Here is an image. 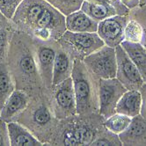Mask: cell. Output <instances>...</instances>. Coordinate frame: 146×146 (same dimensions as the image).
I'll list each match as a JSON object with an SVG mask.
<instances>
[{
    "label": "cell",
    "instance_id": "6da1fadb",
    "mask_svg": "<svg viewBox=\"0 0 146 146\" xmlns=\"http://www.w3.org/2000/svg\"><path fill=\"white\" fill-rule=\"evenodd\" d=\"M6 62L15 81L16 89L25 91L30 97L37 96L46 90L39 73L31 35L14 31Z\"/></svg>",
    "mask_w": 146,
    "mask_h": 146
},
{
    "label": "cell",
    "instance_id": "7a4b0ae2",
    "mask_svg": "<svg viewBox=\"0 0 146 146\" xmlns=\"http://www.w3.org/2000/svg\"><path fill=\"white\" fill-rule=\"evenodd\" d=\"M43 145H50L59 120L51 109L47 89L40 94L31 97L27 108L17 119Z\"/></svg>",
    "mask_w": 146,
    "mask_h": 146
},
{
    "label": "cell",
    "instance_id": "3957f363",
    "mask_svg": "<svg viewBox=\"0 0 146 146\" xmlns=\"http://www.w3.org/2000/svg\"><path fill=\"white\" fill-rule=\"evenodd\" d=\"M103 121L100 113L59 120L50 145H91Z\"/></svg>",
    "mask_w": 146,
    "mask_h": 146
},
{
    "label": "cell",
    "instance_id": "277c9868",
    "mask_svg": "<svg viewBox=\"0 0 146 146\" xmlns=\"http://www.w3.org/2000/svg\"><path fill=\"white\" fill-rule=\"evenodd\" d=\"M77 103V114L99 113V79L87 69L83 61L75 59L71 74Z\"/></svg>",
    "mask_w": 146,
    "mask_h": 146
},
{
    "label": "cell",
    "instance_id": "5b68a950",
    "mask_svg": "<svg viewBox=\"0 0 146 146\" xmlns=\"http://www.w3.org/2000/svg\"><path fill=\"white\" fill-rule=\"evenodd\" d=\"M57 42L73 59L81 61L105 45L97 32L74 33L68 30L58 39Z\"/></svg>",
    "mask_w": 146,
    "mask_h": 146
},
{
    "label": "cell",
    "instance_id": "8992f818",
    "mask_svg": "<svg viewBox=\"0 0 146 146\" xmlns=\"http://www.w3.org/2000/svg\"><path fill=\"white\" fill-rule=\"evenodd\" d=\"M47 95L54 115L58 120L77 114V103L71 77L47 89Z\"/></svg>",
    "mask_w": 146,
    "mask_h": 146
},
{
    "label": "cell",
    "instance_id": "52a82bcc",
    "mask_svg": "<svg viewBox=\"0 0 146 146\" xmlns=\"http://www.w3.org/2000/svg\"><path fill=\"white\" fill-rule=\"evenodd\" d=\"M66 30V17L47 2L31 36L41 40L57 41Z\"/></svg>",
    "mask_w": 146,
    "mask_h": 146
},
{
    "label": "cell",
    "instance_id": "ba28073f",
    "mask_svg": "<svg viewBox=\"0 0 146 146\" xmlns=\"http://www.w3.org/2000/svg\"><path fill=\"white\" fill-rule=\"evenodd\" d=\"M83 62L98 79L116 78L117 61L115 48L104 45L87 56Z\"/></svg>",
    "mask_w": 146,
    "mask_h": 146
},
{
    "label": "cell",
    "instance_id": "9c48e42d",
    "mask_svg": "<svg viewBox=\"0 0 146 146\" xmlns=\"http://www.w3.org/2000/svg\"><path fill=\"white\" fill-rule=\"evenodd\" d=\"M35 59L40 76L46 89L52 87L53 67L58 42L56 40H41L33 37Z\"/></svg>",
    "mask_w": 146,
    "mask_h": 146
},
{
    "label": "cell",
    "instance_id": "30bf717a",
    "mask_svg": "<svg viewBox=\"0 0 146 146\" xmlns=\"http://www.w3.org/2000/svg\"><path fill=\"white\" fill-rule=\"evenodd\" d=\"M126 91L127 89L116 78L99 79V113L104 119L115 113L117 103Z\"/></svg>",
    "mask_w": 146,
    "mask_h": 146
},
{
    "label": "cell",
    "instance_id": "8fae6325",
    "mask_svg": "<svg viewBox=\"0 0 146 146\" xmlns=\"http://www.w3.org/2000/svg\"><path fill=\"white\" fill-rule=\"evenodd\" d=\"M46 5V0H23L11 19L15 30L31 35Z\"/></svg>",
    "mask_w": 146,
    "mask_h": 146
},
{
    "label": "cell",
    "instance_id": "7c38bea8",
    "mask_svg": "<svg viewBox=\"0 0 146 146\" xmlns=\"http://www.w3.org/2000/svg\"><path fill=\"white\" fill-rule=\"evenodd\" d=\"M117 70L116 78L127 90H140L144 80L127 52L119 45L115 47Z\"/></svg>",
    "mask_w": 146,
    "mask_h": 146
},
{
    "label": "cell",
    "instance_id": "4fadbf2b",
    "mask_svg": "<svg viewBox=\"0 0 146 146\" xmlns=\"http://www.w3.org/2000/svg\"><path fill=\"white\" fill-rule=\"evenodd\" d=\"M129 15H113L98 23L97 34L107 46L115 48L124 40V29L129 19Z\"/></svg>",
    "mask_w": 146,
    "mask_h": 146
},
{
    "label": "cell",
    "instance_id": "5bb4252c",
    "mask_svg": "<svg viewBox=\"0 0 146 146\" xmlns=\"http://www.w3.org/2000/svg\"><path fill=\"white\" fill-rule=\"evenodd\" d=\"M31 97L23 90L15 89L0 109V118L6 123L16 121L27 108Z\"/></svg>",
    "mask_w": 146,
    "mask_h": 146
},
{
    "label": "cell",
    "instance_id": "9a60e30c",
    "mask_svg": "<svg viewBox=\"0 0 146 146\" xmlns=\"http://www.w3.org/2000/svg\"><path fill=\"white\" fill-rule=\"evenodd\" d=\"M73 65H74V59L58 44L53 67L52 86H56L70 78L73 70Z\"/></svg>",
    "mask_w": 146,
    "mask_h": 146
},
{
    "label": "cell",
    "instance_id": "2e32d148",
    "mask_svg": "<svg viewBox=\"0 0 146 146\" xmlns=\"http://www.w3.org/2000/svg\"><path fill=\"white\" fill-rule=\"evenodd\" d=\"M123 145L146 143V120L141 115L132 118L129 127L119 135Z\"/></svg>",
    "mask_w": 146,
    "mask_h": 146
},
{
    "label": "cell",
    "instance_id": "e0dca14e",
    "mask_svg": "<svg viewBox=\"0 0 146 146\" xmlns=\"http://www.w3.org/2000/svg\"><path fill=\"white\" fill-rule=\"evenodd\" d=\"M66 29L74 33H96L98 22L80 9L66 16Z\"/></svg>",
    "mask_w": 146,
    "mask_h": 146
},
{
    "label": "cell",
    "instance_id": "ac0fdd59",
    "mask_svg": "<svg viewBox=\"0 0 146 146\" xmlns=\"http://www.w3.org/2000/svg\"><path fill=\"white\" fill-rule=\"evenodd\" d=\"M142 95L139 90H127L115 107V113H122L131 118L140 114Z\"/></svg>",
    "mask_w": 146,
    "mask_h": 146
},
{
    "label": "cell",
    "instance_id": "d6986e66",
    "mask_svg": "<svg viewBox=\"0 0 146 146\" xmlns=\"http://www.w3.org/2000/svg\"><path fill=\"white\" fill-rule=\"evenodd\" d=\"M8 135L10 140V145H27V146H35L43 145L31 131L27 129L22 124L18 121H12L7 123Z\"/></svg>",
    "mask_w": 146,
    "mask_h": 146
},
{
    "label": "cell",
    "instance_id": "ffe728a7",
    "mask_svg": "<svg viewBox=\"0 0 146 146\" xmlns=\"http://www.w3.org/2000/svg\"><path fill=\"white\" fill-rule=\"evenodd\" d=\"M121 46L127 52L129 58L133 61L135 65L138 69L139 72L146 83V49L141 43L129 42L123 40Z\"/></svg>",
    "mask_w": 146,
    "mask_h": 146
},
{
    "label": "cell",
    "instance_id": "44dd1931",
    "mask_svg": "<svg viewBox=\"0 0 146 146\" xmlns=\"http://www.w3.org/2000/svg\"><path fill=\"white\" fill-rule=\"evenodd\" d=\"M16 89L15 81L6 61L0 62V109Z\"/></svg>",
    "mask_w": 146,
    "mask_h": 146
},
{
    "label": "cell",
    "instance_id": "7402d4cb",
    "mask_svg": "<svg viewBox=\"0 0 146 146\" xmlns=\"http://www.w3.org/2000/svg\"><path fill=\"white\" fill-rule=\"evenodd\" d=\"M132 118L122 113H114L108 118L104 119L103 126L113 134L120 135L126 129L131 122Z\"/></svg>",
    "mask_w": 146,
    "mask_h": 146
},
{
    "label": "cell",
    "instance_id": "603a6c76",
    "mask_svg": "<svg viewBox=\"0 0 146 146\" xmlns=\"http://www.w3.org/2000/svg\"><path fill=\"white\" fill-rule=\"evenodd\" d=\"M144 27L135 19L129 18L124 29V40L129 42L141 43L143 37Z\"/></svg>",
    "mask_w": 146,
    "mask_h": 146
},
{
    "label": "cell",
    "instance_id": "cb8c5ba5",
    "mask_svg": "<svg viewBox=\"0 0 146 146\" xmlns=\"http://www.w3.org/2000/svg\"><path fill=\"white\" fill-rule=\"evenodd\" d=\"M65 17L81 9L85 0H46Z\"/></svg>",
    "mask_w": 146,
    "mask_h": 146
},
{
    "label": "cell",
    "instance_id": "d4e9b609",
    "mask_svg": "<svg viewBox=\"0 0 146 146\" xmlns=\"http://www.w3.org/2000/svg\"><path fill=\"white\" fill-rule=\"evenodd\" d=\"M91 145H122V143L118 135L108 130L102 124Z\"/></svg>",
    "mask_w": 146,
    "mask_h": 146
},
{
    "label": "cell",
    "instance_id": "484cf974",
    "mask_svg": "<svg viewBox=\"0 0 146 146\" xmlns=\"http://www.w3.org/2000/svg\"><path fill=\"white\" fill-rule=\"evenodd\" d=\"M15 29L0 30V62H5L7 59L10 44Z\"/></svg>",
    "mask_w": 146,
    "mask_h": 146
},
{
    "label": "cell",
    "instance_id": "4316f807",
    "mask_svg": "<svg viewBox=\"0 0 146 146\" xmlns=\"http://www.w3.org/2000/svg\"><path fill=\"white\" fill-rule=\"evenodd\" d=\"M23 0H0V13L12 19L17 8Z\"/></svg>",
    "mask_w": 146,
    "mask_h": 146
},
{
    "label": "cell",
    "instance_id": "83f0119b",
    "mask_svg": "<svg viewBox=\"0 0 146 146\" xmlns=\"http://www.w3.org/2000/svg\"><path fill=\"white\" fill-rule=\"evenodd\" d=\"M0 145H10L7 123L0 118Z\"/></svg>",
    "mask_w": 146,
    "mask_h": 146
},
{
    "label": "cell",
    "instance_id": "f1b7e54d",
    "mask_svg": "<svg viewBox=\"0 0 146 146\" xmlns=\"http://www.w3.org/2000/svg\"><path fill=\"white\" fill-rule=\"evenodd\" d=\"M139 91L142 95V107L140 114L146 120V83H144Z\"/></svg>",
    "mask_w": 146,
    "mask_h": 146
},
{
    "label": "cell",
    "instance_id": "f546056e",
    "mask_svg": "<svg viewBox=\"0 0 146 146\" xmlns=\"http://www.w3.org/2000/svg\"><path fill=\"white\" fill-rule=\"evenodd\" d=\"M1 29H15L12 20L7 19L4 14L0 13V30Z\"/></svg>",
    "mask_w": 146,
    "mask_h": 146
},
{
    "label": "cell",
    "instance_id": "4dcf8cb0",
    "mask_svg": "<svg viewBox=\"0 0 146 146\" xmlns=\"http://www.w3.org/2000/svg\"><path fill=\"white\" fill-rule=\"evenodd\" d=\"M120 1L124 6H126L129 10L137 8L140 5V0H120Z\"/></svg>",
    "mask_w": 146,
    "mask_h": 146
},
{
    "label": "cell",
    "instance_id": "1f68e13d",
    "mask_svg": "<svg viewBox=\"0 0 146 146\" xmlns=\"http://www.w3.org/2000/svg\"><path fill=\"white\" fill-rule=\"evenodd\" d=\"M141 44L146 49V28H144V32H143V40L141 41Z\"/></svg>",
    "mask_w": 146,
    "mask_h": 146
},
{
    "label": "cell",
    "instance_id": "d6a6232c",
    "mask_svg": "<svg viewBox=\"0 0 146 146\" xmlns=\"http://www.w3.org/2000/svg\"><path fill=\"white\" fill-rule=\"evenodd\" d=\"M141 2H143V3L146 4V0H140V3H141Z\"/></svg>",
    "mask_w": 146,
    "mask_h": 146
},
{
    "label": "cell",
    "instance_id": "836d02e7",
    "mask_svg": "<svg viewBox=\"0 0 146 146\" xmlns=\"http://www.w3.org/2000/svg\"><path fill=\"white\" fill-rule=\"evenodd\" d=\"M144 28H146V27H144Z\"/></svg>",
    "mask_w": 146,
    "mask_h": 146
}]
</instances>
